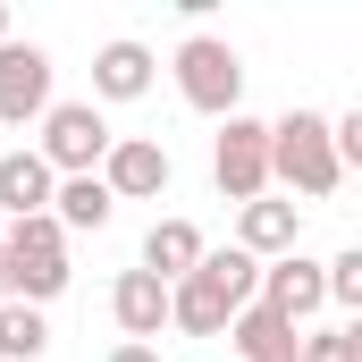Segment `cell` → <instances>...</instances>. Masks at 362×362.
I'll list each match as a JSON object with an SVG mask.
<instances>
[{"mask_svg":"<svg viewBox=\"0 0 362 362\" xmlns=\"http://www.w3.org/2000/svg\"><path fill=\"white\" fill-rule=\"evenodd\" d=\"M270 185L312 194V202H329V194L346 185L337 152H329V118H320V110H286V118L270 127Z\"/></svg>","mask_w":362,"mask_h":362,"instance_id":"cell-1","label":"cell"},{"mask_svg":"<svg viewBox=\"0 0 362 362\" xmlns=\"http://www.w3.org/2000/svg\"><path fill=\"white\" fill-rule=\"evenodd\" d=\"M177 93H185V110H202V118H236V101H245V59H236V42L185 34L177 42Z\"/></svg>","mask_w":362,"mask_h":362,"instance_id":"cell-2","label":"cell"},{"mask_svg":"<svg viewBox=\"0 0 362 362\" xmlns=\"http://www.w3.org/2000/svg\"><path fill=\"white\" fill-rule=\"evenodd\" d=\"M110 118L93 110V101H51L42 110V169L51 177H93L101 160H110Z\"/></svg>","mask_w":362,"mask_h":362,"instance_id":"cell-3","label":"cell"},{"mask_svg":"<svg viewBox=\"0 0 362 362\" xmlns=\"http://www.w3.org/2000/svg\"><path fill=\"white\" fill-rule=\"evenodd\" d=\"M211 177H219V194L245 211V202H262L270 194V127L262 118H219V144H211Z\"/></svg>","mask_w":362,"mask_h":362,"instance_id":"cell-4","label":"cell"},{"mask_svg":"<svg viewBox=\"0 0 362 362\" xmlns=\"http://www.w3.org/2000/svg\"><path fill=\"white\" fill-rule=\"evenodd\" d=\"M93 177L110 185V202H160L169 177H177V160H169V144H152V135H118Z\"/></svg>","mask_w":362,"mask_h":362,"instance_id":"cell-5","label":"cell"},{"mask_svg":"<svg viewBox=\"0 0 362 362\" xmlns=\"http://www.w3.org/2000/svg\"><path fill=\"white\" fill-rule=\"evenodd\" d=\"M51 110V51L42 42H0V127H25Z\"/></svg>","mask_w":362,"mask_h":362,"instance_id":"cell-6","label":"cell"},{"mask_svg":"<svg viewBox=\"0 0 362 362\" xmlns=\"http://www.w3.org/2000/svg\"><path fill=\"white\" fill-rule=\"evenodd\" d=\"M262 312H278L286 329H303L320 303H329V278H320V262L312 253H286V262H262V295H253Z\"/></svg>","mask_w":362,"mask_h":362,"instance_id":"cell-7","label":"cell"},{"mask_svg":"<svg viewBox=\"0 0 362 362\" xmlns=\"http://www.w3.org/2000/svg\"><path fill=\"white\" fill-rule=\"evenodd\" d=\"M236 253H253V262H286V253H303V211L295 202H245L236 211Z\"/></svg>","mask_w":362,"mask_h":362,"instance_id":"cell-8","label":"cell"},{"mask_svg":"<svg viewBox=\"0 0 362 362\" xmlns=\"http://www.w3.org/2000/svg\"><path fill=\"white\" fill-rule=\"evenodd\" d=\"M110 312H118L127 346H152V337L169 329V286H160L152 270H118V286H110Z\"/></svg>","mask_w":362,"mask_h":362,"instance_id":"cell-9","label":"cell"},{"mask_svg":"<svg viewBox=\"0 0 362 362\" xmlns=\"http://www.w3.org/2000/svg\"><path fill=\"white\" fill-rule=\"evenodd\" d=\"M152 68H160V59H152L144 42H127V34L101 42V51H93V110H101V101H144V93H152Z\"/></svg>","mask_w":362,"mask_h":362,"instance_id":"cell-10","label":"cell"},{"mask_svg":"<svg viewBox=\"0 0 362 362\" xmlns=\"http://www.w3.org/2000/svg\"><path fill=\"white\" fill-rule=\"evenodd\" d=\"M228 320H236L228 295H219L202 270H185L177 286H169V329H185V337H228Z\"/></svg>","mask_w":362,"mask_h":362,"instance_id":"cell-11","label":"cell"},{"mask_svg":"<svg viewBox=\"0 0 362 362\" xmlns=\"http://www.w3.org/2000/svg\"><path fill=\"white\" fill-rule=\"evenodd\" d=\"M51 169H42V152H0V219H34V211H51Z\"/></svg>","mask_w":362,"mask_h":362,"instance_id":"cell-12","label":"cell"},{"mask_svg":"<svg viewBox=\"0 0 362 362\" xmlns=\"http://www.w3.org/2000/svg\"><path fill=\"white\" fill-rule=\"evenodd\" d=\"M202 253H211V245H202V228H194V219H152V236H144V270L160 278V286H177Z\"/></svg>","mask_w":362,"mask_h":362,"instance_id":"cell-13","label":"cell"},{"mask_svg":"<svg viewBox=\"0 0 362 362\" xmlns=\"http://www.w3.org/2000/svg\"><path fill=\"white\" fill-rule=\"evenodd\" d=\"M228 337H236L245 362H295V346H303V329H286V320L262 312V303H245V312L228 320Z\"/></svg>","mask_w":362,"mask_h":362,"instance_id":"cell-14","label":"cell"},{"mask_svg":"<svg viewBox=\"0 0 362 362\" xmlns=\"http://www.w3.org/2000/svg\"><path fill=\"white\" fill-rule=\"evenodd\" d=\"M110 211H118V202H110L101 177H59V185H51V219H59V236H68V228H93V236H101Z\"/></svg>","mask_w":362,"mask_h":362,"instance_id":"cell-15","label":"cell"},{"mask_svg":"<svg viewBox=\"0 0 362 362\" xmlns=\"http://www.w3.org/2000/svg\"><path fill=\"white\" fill-rule=\"evenodd\" d=\"M0 253L8 262H68V236H59L51 211H34V219H8L0 228Z\"/></svg>","mask_w":362,"mask_h":362,"instance_id":"cell-16","label":"cell"},{"mask_svg":"<svg viewBox=\"0 0 362 362\" xmlns=\"http://www.w3.org/2000/svg\"><path fill=\"white\" fill-rule=\"evenodd\" d=\"M51 354V320L34 303H0V362H42Z\"/></svg>","mask_w":362,"mask_h":362,"instance_id":"cell-17","label":"cell"},{"mask_svg":"<svg viewBox=\"0 0 362 362\" xmlns=\"http://www.w3.org/2000/svg\"><path fill=\"white\" fill-rule=\"evenodd\" d=\"M194 270H202L219 295H228V312H245V303L262 295V262H253V253H236V245H228V253H202Z\"/></svg>","mask_w":362,"mask_h":362,"instance_id":"cell-18","label":"cell"},{"mask_svg":"<svg viewBox=\"0 0 362 362\" xmlns=\"http://www.w3.org/2000/svg\"><path fill=\"white\" fill-rule=\"evenodd\" d=\"M295 362H362V329L354 320H329V329H303Z\"/></svg>","mask_w":362,"mask_h":362,"instance_id":"cell-19","label":"cell"},{"mask_svg":"<svg viewBox=\"0 0 362 362\" xmlns=\"http://www.w3.org/2000/svg\"><path fill=\"white\" fill-rule=\"evenodd\" d=\"M320 278H329V303L354 312V303H362V245H346L337 262H320Z\"/></svg>","mask_w":362,"mask_h":362,"instance_id":"cell-20","label":"cell"},{"mask_svg":"<svg viewBox=\"0 0 362 362\" xmlns=\"http://www.w3.org/2000/svg\"><path fill=\"white\" fill-rule=\"evenodd\" d=\"M110 362H160V354H152V346H118Z\"/></svg>","mask_w":362,"mask_h":362,"instance_id":"cell-21","label":"cell"},{"mask_svg":"<svg viewBox=\"0 0 362 362\" xmlns=\"http://www.w3.org/2000/svg\"><path fill=\"white\" fill-rule=\"evenodd\" d=\"M0 303H8V253H0Z\"/></svg>","mask_w":362,"mask_h":362,"instance_id":"cell-22","label":"cell"},{"mask_svg":"<svg viewBox=\"0 0 362 362\" xmlns=\"http://www.w3.org/2000/svg\"><path fill=\"white\" fill-rule=\"evenodd\" d=\"M0 42H8V8H0Z\"/></svg>","mask_w":362,"mask_h":362,"instance_id":"cell-23","label":"cell"}]
</instances>
